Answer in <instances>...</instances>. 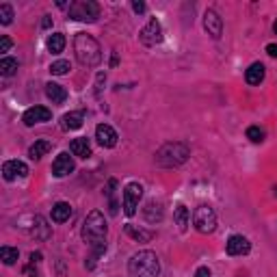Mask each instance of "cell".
Wrapping results in <instances>:
<instances>
[{
    "instance_id": "cell-36",
    "label": "cell",
    "mask_w": 277,
    "mask_h": 277,
    "mask_svg": "<svg viewBox=\"0 0 277 277\" xmlns=\"http://www.w3.org/2000/svg\"><path fill=\"white\" fill-rule=\"evenodd\" d=\"M42 26H43V28H50V26H52V18H50V16H43Z\"/></svg>"
},
{
    "instance_id": "cell-2",
    "label": "cell",
    "mask_w": 277,
    "mask_h": 277,
    "mask_svg": "<svg viewBox=\"0 0 277 277\" xmlns=\"http://www.w3.org/2000/svg\"><path fill=\"white\" fill-rule=\"evenodd\" d=\"M130 277H158L160 275V262L158 256L149 249H143L134 254L128 262Z\"/></svg>"
},
{
    "instance_id": "cell-20",
    "label": "cell",
    "mask_w": 277,
    "mask_h": 277,
    "mask_svg": "<svg viewBox=\"0 0 277 277\" xmlns=\"http://www.w3.org/2000/svg\"><path fill=\"white\" fill-rule=\"evenodd\" d=\"M72 216V206L67 201H57L52 206V221L54 223H65V221Z\"/></svg>"
},
{
    "instance_id": "cell-29",
    "label": "cell",
    "mask_w": 277,
    "mask_h": 277,
    "mask_svg": "<svg viewBox=\"0 0 277 277\" xmlns=\"http://www.w3.org/2000/svg\"><path fill=\"white\" fill-rule=\"evenodd\" d=\"M72 69V65H69V61H54L52 65H50V72L54 74V76H65V74Z\"/></svg>"
},
{
    "instance_id": "cell-31",
    "label": "cell",
    "mask_w": 277,
    "mask_h": 277,
    "mask_svg": "<svg viewBox=\"0 0 277 277\" xmlns=\"http://www.w3.org/2000/svg\"><path fill=\"white\" fill-rule=\"evenodd\" d=\"M11 46H13V42L7 37V35H2V37H0V52H9Z\"/></svg>"
},
{
    "instance_id": "cell-1",
    "label": "cell",
    "mask_w": 277,
    "mask_h": 277,
    "mask_svg": "<svg viewBox=\"0 0 277 277\" xmlns=\"http://www.w3.org/2000/svg\"><path fill=\"white\" fill-rule=\"evenodd\" d=\"M74 52L80 65L85 67H95L102 61V48L95 42V37H91L89 33H76L74 37Z\"/></svg>"
},
{
    "instance_id": "cell-32",
    "label": "cell",
    "mask_w": 277,
    "mask_h": 277,
    "mask_svg": "<svg viewBox=\"0 0 277 277\" xmlns=\"http://www.w3.org/2000/svg\"><path fill=\"white\" fill-rule=\"evenodd\" d=\"M195 277H213V273H210L208 266H199V269L195 271Z\"/></svg>"
},
{
    "instance_id": "cell-26",
    "label": "cell",
    "mask_w": 277,
    "mask_h": 277,
    "mask_svg": "<svg viewBox=\"0 0 277 277\" xmlns=\"http://www.w3.org/2000/svg\"><path fill=\"white\" fill-rule=\"evenodd\" d=\"M18 258H20V251L13 249V247H2V249H0V260H2L7 266L16 264Z\"/></svg>"
},
{
    "instance_id": "cell-6",
    "label": "cell",
    "mask_w": 277,
    "mask_h": 277,
    "mask_svg": "<svg viewBox=\"0 0 277 277\" xmlns=\"http://www.w3.org/2000/svg\"><path fill=\"white\" fill-rule=\"evenodd\" d=\"M193 225L199 234H213L216 230V213L210 206H197L193 213Z\"/></svg>"
},
{
    "instance_id": "cell-8",
    "label": "cell",
    "mask_w": 277,
    "mask_h": 277,
    "mask_svg": "<svg viewBox=\"0 0 277 277\" xmlns=\"http://www.w3.org/2000/svg\"><path fill=\"white\" fill-rule=\"evenodd\" d=\"M139 42L143 43L145 48H156L160 42H163V26L156 18H152L139 33Z\"/></svg>"
},
{
    "instance_id": "cell-19",
    "label": "cell",
    "mask_w": 277,
    "mask_h": 277,
    "mask_svg": "<svg viewBox=\"0 0 277 277\" xmlns=\"http://www.w3.org/2000/svg\"><path fill=\"white\" fill-rule=\"evenodd\" d=\"M69 149H72V154L78 156V158H89V156H91V145H89V139H85V137L74 139L72 143H69Z\"/></svg>"
},
{
    "instance_id": "cell-5",
    "label": "cell",
    "mask_w": 277,
    "mask_h": 277,
    "mask_svg": "<svg viewBox=\"0 0 277 277\" xmlns=\"http://www.w3.org/2000/svg\"><path fill=\"white\" fill-rule=\"evenodd\" d=\"M67 16L78 22H95L100 18V4L93 0H76L69 4Z\"/></svg>"
},
{
    "instance_id": "cell-18",
    "label": "cell",
    "mask_w": 277,
    "mask_h": 277,
    "mask_svg": "<svg viewBox=\"0 0 277 277\" xmlns=\"http://www.w3.org/2000/svg\"><path fill=\"white\" fill-rule=\"evenodd\" d=\"M124 230H126V234H128L132 240H137V243H149V240L154 238V232L137 228V225H132V223H128Z\"/></svg>"
},
{
    "instance_id": "cell-7",
    "label": "cell",
    "mask_w": 277,
    "mask_h": 277,
    "mask_svg": "<svg viewBox=\"0 0 277 277\" xmlns=\"http://www.w3.org/2000/svg\"><path fill=\"white\" fill-rule=\"evenodd\" d=\"M141 197H143V186H141L139 182L126 184L124 197H122V206H124L126 216H134V214H137V208H139Z\"/></svg>"
},
{
    "instance_id": "cell-30",
    "label": "cell",
    "mask_w": 277,
    "mask_h": 277,
    "mask_svg": "<svg viewBox=\"0 0 277 277\" xmlns=\"http://www.w3.org/2000/svg\"><path fill=\"white\" fill-rule=\"evenodd\" d=\"M0 22L4 24V26H9V24L13 22V9H11V4H0Z\"/></svg>"
},
{
    "instance_id": "cell-25",
    "label": "cell",
    "mask_w": 277,
    "mask_h": 277,
    "mask_svg": "<svg viewBox=\"0 0 277 277\" xmlns=\"http://www.w3.org/2000/svg\"><path fill=\"white\" fill-rule=\"evenodd\" d=\"M175 223H178V228H180V232H186V228H189V208L186 206H182L180 204L178 208H175Z\"/></svg>"
},
{
    "instance_id": "cell-14",
    "label": "cell",
    "mask_w": 277,
    "mask_h": 277,
    "mask_svg": "<svg viewBox=\"0 0 277 277\" xmlns=\"http://www.w3.org/2000/svg\"><path fill=\"white\" fill-rule=\"evenodd\" d=\"M95 139H98V143L102 145V148H115L119 137L108 124H100L98 128H95Z\"/></svg>"
},
{
    "instance_id": "cell-10",
    "label": "cell",
    "mask_w": 277,
    "mask_h": 277,
    "mask_svg": "<svg viewBox=\"0 0 277 277\" xmlns=\"http://www.w3.org/2000/svg\"><path fill=\"white\" fill-rule=\"evenodd\" d=\"M204 28L213 39H219L223 35V20L219 18V13L214 9H208L204 13Z\"/></svg>"
},
{
    "instance_id": "cell-22",
    "label": "cell",
    "mask_w": 277,
    "mask_h": 277,
    "mask_svg": "<svg viewBox=\"0 0 277 277\" xmlns=\"http://www.w3.org/2000/svg\"><path fill=\"white\" fill-rule=\"evenodd\" d=\"M31 234L35 236V238H39V240L50 238V225L46 223V219H43V216H35V219H33Z\"/></svg>"
},
{
    "instance_id": "cell-13",
    "label": "cell",
    "mask_w": 277,
    "mask_h": 277,
    "mask_svg": "<svg viewBox=\"0 0 277 277\" xmlns=\"http://www.w3.org/2000/svg\"><path fill=\"white\" fill-rule=\"evenodd\" d=\"M225 249H228L230 256H247L251 251V243H249V238H245L243 234H234V236H230L228 238Z\"/></svg>"
},
{
    "instance_id": "cell-16",
    "label": "cell",
    "mask_w": 277,
    "mask_h": 277,
    "mask_svg": "<svg viewBox=\"0 0 277 277\" xmlns=\"http://www.w3.org/2000/svg\"><path fill=\"white\" fill-rule=\"evenodd\" d=\"M264 76H266V69L262 63H251L249 69L245 72V80H247V85H251V87H258L262 80H264Z\"/></svg>"
},
{
    "instance_id": "cell-35",
    "label": "cell",
    "mask_w": 277,
    "mask_h": 277,
    "mask_svg": "<svg viewBox=\"0 0 277 277\" xmlns=\"http://www.w3.org/2000/svg\"><path fill=\"white\" fill-rule=\"evenodd\" d=\"M39 260H42V254H39V251H33L31 254V264H37Z\"/></svg>"
},
{
    "instance_id": "cell-28",
    "label": "cell",
    "mask_w": 277,
    "mask_h": 277,
    "mask_svg": "<svg viewBox=\"0 0 277 277\" xmlns=\"http://www.w3.org/2000/svg\"><path fill=\"white\" fill-rule=\"evenodd\" d=\"M247 139H249L251 143H262V141H264V130H262L260 126H249V128H247Z\"/></svg>"
},
{
    "instance_id": "cell-11",
    "label": "cell",
    "mask_w": 277,
    "mask_h": 277,
    "mask_svg": "<svg viewBox=\"0 0 277 277\" xmlns=\"http://www.w3.org/2000/svg\"><path fill=\"white\" fill-rule=\"evenodd\" d=\"M74 169H76V165H74V158L67 152L59 154L52 163V175L54 178H65V175H69Z\"/></svg>"
},
{
    "instance_id": "cell-15",
    "label": "cell",
    "mask_w": 277,
    "mask_h": 277,
    "mask_svg": "<svg viewBox=\"0 0 277 277\" xmlns=\"http://www.w3.org/2000/svg\"><path fill=\"white\" fill-rule=\"evenodd\" d=\"M163 216H165V208H163V204L160 201H148L145 204V208H143V219L148 221V223H160L163 221Z\"/></svg>"
},
{
    "instance_id": "cell-9",
    "label": "cell",
    "mask_w": 277,
    "mask_h": 277,
    "mask_svg": "<svg viewBox=\"0 0 277 277\" xmlns=\"http://www.w3.org/2000/svg\"><path fill=\"white\" fill-rule=\"evenodd\" d=\"M50 119H52V110L46 107H31V108L24 110V115H22V122H24V126H28V128H33L35 124L50 122Z\"/></svg>"
},
{
    "instance_id": "cell-34",
    "label": "cell",
    "mask_w": 277,
    "mask_h": 277,
    "mask_svg": "<svg viewBox=\"0 0 277 277\" xmlns=\"http://www.w3.org/2000/svg\"><path fill=\"white\" fill-rule=\"evenodd\" d=\"M266 54H269V57H273V59H277V43H269V46H266Z\"/></svg>"
},
{
    "instance_id": "cell-3",
    "label": "cell",
    "mask_w": 277,
    "mask_h": 277,
    "mask_svg": "<svg viewBox=\"0 0 277 277\" xmlns=\"http://www.w3.org/2000/svg\"><path fill=\"white\" fill-rule=\"evenodd\" d=\"M191 156V148L182 141H171V143H165L163 148L156 152V165L160 167H180L189 160Z\"/></svg>"
},
{
    "instance_id": "cell-24",
    "label": "cell",
    "mask_w": 277,
    "mask_h": 277,
    "mask_svg": "<svg viewBox=\"0 0 277 277\" xmlns=\"http://www.w3.org/2000/svg\"><path fill=\"white\" fill-rule=\"evenodd\" d=\"M46 48H48L52 54H61L63 48H65V35H63V33H52V35H50V37L46 39Z\"/></svg>"
},
{
    "instance_id": "cell-37",
    "label": "cell",
    "mask_w": 277,
    "mask_h": 277,
    "mask_svg": "<svg viewBox=\"0 0 277 277\" xmlns=\"http://www.w3.org/2000/svg\"><path fill=\"white\" fill-rule=\"evenodd\" d=\"M24 273H26V277H39V275H37V271H33L31 266H26V271H24Z\"/></svg>"
},
{
    "instance_id": "cell-38",
    "label": "cell",
    "mask_w": 277,
    "mask_h": 277,
    "mask_svg": "<svg viewBox=\"0 0 277 277\" xmlns=\"http://www.w3.org/2000/svg\"><path fill=\"white\" fill-rule=\"evenodd\" d=\"M273 31H275V35H277V20H275V24H273Z\"/></svg>"
},
{
    "instance_id": "cell-33",
    "label": "cell",
    "mask_w": 277,
    "mask_h": 277,
    "mask_svg": "<svg viewBox=\"0 0 277 277\" xmlns=\"http://www.w3.org/2000/svg\"><path fill=\"white\" fill-rule=\"evenodd\" d=\"M132 9H134V13H145V2H141V0H134L132 2Z\"/></svg>"
},
{
    "instance_id": "cell-4",
    "label": "cell",
    "mask_w": 277,
    "mask_h": 277,
    "mask_svg": "<svg viewBox=\"0 0 277 277\" xmlns=\"http://www.w3.org/2000/svg\"><path fill=\"white\" fill-rule=\"evenodd\" d=\"M107 232H108V225L104 214L100 210H91L83 223V240L89 245L107 243Z\"/></svg>"
},
{
    "instance_id": "cell-21",
    "label": "cell",
    "mask_w": 277,
    "mask_h": 277,
    "mask_svg": "<svg viewBox=\"0 0 277 277\" xmlns=\"http://www.w3.org/2000/svg\"><path fill=\"white\" fill-rule=\"evenodd\" d=\"M83 122H85V115L80 113H67V115H63L61 117V128L63 130H78V128H83Z\"/></svg>"
},
{
    "instance_id": "cell-12",
    "label": "cell",
    "mask_w": 277,
    "mask_h": 277,
    "mask_svg": "<svg viewBox=\"0 0 277 277\" xmlns=\"http://www.w3.org/2000/svg\"><path fill=\"white\" fill-rule=\"evenodd\" d=\"M28 175V167L22 163V160H7L2 165V178L7 182H13L18 178H26Z\"/></svg>"
},
{
    "instance_id": "cell-27",
    "label": "cell",
    "mask_w": 277,
    "mask_h": 277,
    "mask_svg": "<svg viewBox=\"0 0 277 277\" xmlns=\"http://www.w3.org/2000/svg\"><path fill=\"white\" fill-rule=\"evenodd\" d=\"M18 72V61L11 57H4L2 61H0V74L2 76H13V74Z\"/></svg>"
},
{
    "instance_id": "cell-17",
    "label": "cell",
    "mask_w": 277,
    "mask_h": 277,
    "mask_svg": "<svg viewBox=\"0 0 277 277\" xmlns=\"http://www.w3.org/2000/svg\"><path fill=\"white\" fill-rule=\"evenodd\" d=\"M46 95L52 104H63L67 100V89L59 83H48L46 85Z\"/></svg>"
},
{
    "instance_id": "cell-23",
    "label": "cell",
    "mask_w": 277,
    "mask_h": 277,
    "mask_svg": "<svg viewBox=\"0 0 277 277\" xmlns=\"http://www.w3.org/2000/svg\"><path fill=\"white\" fill-rule=\"evenodd\" d=\"M50 149H52V143H50V141H43V139L35 141L31 148H28V156H31L33 160H39V158H43Z\"/></svg>"
}]
</instances>
